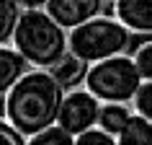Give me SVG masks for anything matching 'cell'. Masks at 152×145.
Here are the masks:
<instances>
[{
  "mask_svg": "<svg viewBox=\"0 0 152 145\" xmlns=\"http://www.w3.org/2000/svg\"><path fill=\"white\" fill-rule=\"evenodd\" d=\"M64 98V86L49 67H34L5 93V117L26 137L54 124Z\"/></svg>",
  "mask_w": 152,
  "mask_h": 145,
  "instance_id": "obj_1",
  "label": "cell"
},
{
  "mask_svg": "<svg viewBox=\"0 0 152 145\" xmlns=\"http://www.w3.org/2000/svg\"><path fill=\"white\" fill-rule=\"evenodd\" d=\"M13 47L34 67H54L70 52V31L47 8H26L18 18Z\"/></svg>",
  "mask_w": 152,
  "mask_h": 145,
  "instance_id": "obj_2",
  "label": "cell"
},
{
  "mask_svg": "<svg viewBox=\"0 0 152 145\" xmlns=\"http://www.w3.org/2000/svg\"><path fill=\"white\" fill-rule=\"evenodd\" d=\"M132 29L116 16H96L85 24L70 29V52L85 62H98L106 57L121 55L132 47Z\"/></svg>",
  "mask_w": 152,
  "mask_h": 145,
  "instance_id": "obj_3",
  "label": "cell"
},
{
  "mask_svg": "<svg viewBox=\"0 0 152 145\" xmlns=\"http://www.w3.org/2000/svg\"><path fill=\"white\" fill-rule=\"evenodd\" d=\"M142 72L137 67V60L126 52L98 62H90L88 75H85V88H90L101 101H124L129 104L134 93L142 86Z\"/></svg>",
  "mask_w": 152,
  "mask_h": 145,
  "instance_id": "obj_4",
  "label": "cell"
},
{
  "mask_svg": "<svg viewBox=\"0 0 152 145\" xmlns=\"http://www.w3.org/2000/svg\"><path fill=\"white\" fill-rule=\"evenodd\" d=\"M101 106H103V101H101L90 88L75 86V88L64 91V98H62V106H59L57 122H59L70 135H80V132H85V129H90V127L98 124Z\"/></svg>",
  "mask_w": 152,
  "mask_h": 145,
  "instance_id": "obj_5",
  "label": "cell"
},
{
  "mask_svg": "<svg viewBox=\"0 0 152 145\" xmlns=\"http://www.w3.org/2000/svg\"><path fill=\"white\" fill-rule=\"evenodd\" d=\"M47 10L70 31L75 26L85 24L90 18L101 16L103 0H49Z\"/></svg>",
  "mask_w": 152,
  "mask_h": 145,
  "instance_id": "obj_6",
  "label": "cell"
},
{
  "mask_svg": "<svg viewBox=\"0 0 152 145\" xmlns=\"http://www.w3.org/2000/svg\"><path fill=\"white\" fill-rule=\"evenodd\" d=\"M113 16L134 34L152 36V0H113Z\"/></svg>",
  "mask_w": 152,
  "mask_h": 145,
  "instance_id": "obj_7",
  "label": "cell"
},
{
  "mask_svg": "<svg viewBox=\"0 0 152 145\" xmlns=\"http://www.w3.org/2000/svg\"><path fill=\"white\" fill-rule=\"evenodd\" d=\"M26 57L18 52L16 47H8V44H0V96H5L23 75L28 67H26Z\"/></svg>",
  "mask_w": 152,
  "mask_h": 145,
  "instance_id": "obj_8",
  "label": "cell"
},
{
  "mask_svg": "<svg viewBox=\"0 0 152 145\" xmlns=\"http://www.w3.org/2000/svg\"><path fill=\"white\" fill-rule=\"evenodd\" d=\"M88 67H90V62H85L83 57H77V55H72V52H67V55H64L62 60L54 65V67H52V72H54V78L62 83L64 88H75V86L85 83Z\"/></svg>",
  "mask_w": 152,
  "mask_h": 145,
  "instance_id": "obj_9",
  "label": "cell"
},
{
  "mask_svg": "<svg viewBox=\"0 0 152 145\" xmlns=\"http://www.w3.org/2000/svg\"><path fill=\"white\" fill-rule=\"evenodd\" d=\"M116 140H119V145H152V119L134 112L116 135Z\"/></svg>",
  "mask_w": 152,
  "mask_h": 145,
  "instance_id": "obj_10",
  "label": "cell"
},
{
  "mask_svg": "<svg viewBox=\"0 0 152 145\" xmlns=\"http://www.w3.org/2000/svg\"><path fill=\"white\" fill-rule=\"evenodd\" d=\"M132 114H134V112H132L124 101H103V106H101V117H98V124H101L106 132L119 135L121 127L129 122Z\"/></svg>",
  "mask_w": 152,
  "mask_h": 145,
  "instance_id": "obj_11",
  "label": "cell"
},
{
  "mask_svg": "<svg viewBox=\"0 0 152 145\" xmlns=\"http://www.w3.org/2000/svg\"><path fill=\"white\" fill-rule=\"evenodd\" d=\"M21 13H23V8L16 0H0V44L13 41V34H16Z\"/></svg>",
  "mask_w": 152,
  "mask_h": 145,
  "instance_id": "obj_12",
  "label": "cell"
},
{
  "mask_svg": "<svg viewBox=\"0 0 152 145\" xmlns=\"http://www.w3.org/2000/svg\"><path fill=\"white\" fill-rule=\"evenodd\" d=\"M28 143L31 145H75V135H70L59 122H54V124L44 127L41 132L31 135Z\"/></svg>",
  "mask_w": 152,
  "mask_h": 145,
  "instance_id": "obj_13",
  "label": "cell"
},
{
  "mask_svg": "<svg viewBox=\"0 0 152 145\" xmlns=\"http://www.w3.org/2000/svg\"><path fill=\"white\" fill-rule=\"evenodd\" d=\"M75 145H119V140H116V135L106 132L101 124H96V127L75 135Z\"/></svg>",
  "mask_w": 152,
  "mask_h": 145,
  "instance_id": "obj_14",
  "label": "cell"
},
{
  "mask_svg": "<svg viewBox=\"0 0 152 145\" xmlns=\"http://www.w3.org/2000/svg\"><path fill=\"white\" fill-rule=\"evenodd\" d=\"M132 104H134V112H139L147 119H152V81H142L139 91L132 98Z\"/></svg>",
  "mask_w": 152,
  "mask_h": 145,
  "instance_id": "obj_15",
  "label": "cell"
},
{
  "mask_svg": "<svg viewBox=\"0 0 152 145\" xmlns=\"http://www.w3.org/2000/svg\"><path fill=\"white\" fill-rule=\"evenodd\" d=\"M23 143H28V137H26L8 117L0 119V145H23Z\"/></svg>",
  "mask_w": 152,
  "mask_h": 145,
  "instance_id": "obj_16",
  "label": "cell"
},
{
  "mask_svg": "<svg viewBox=\"0 0 152 145\" xmlns=\"http://www.w3.org/2000/svg\"><path fill=\"white\" fill-rule=\"evenodd\" d=\"M134 60H137V67L142 72V78L144 81H152V41H144V44L137 47Z\"/></svg>",
  "mask_w": 152,
  "mask_h": 145,
  "instance_id": "obj_17",
  "label": "cell"
},
{
  "mask_svg": "<svg viewBox=\"0 0 152 145\" xmlns=\"http://www.w3.org/2000/svg\"><path fill=\"white\" fill-rule=\"evenodd\" d=\"M18 5H21V8H47L49 5V0H16Z\"/></svg>",
  "mask_w": 152,
  "mask_h": 145,
  "instance_id": "obj_18",
  "label": "cell"
}]
</instances>
